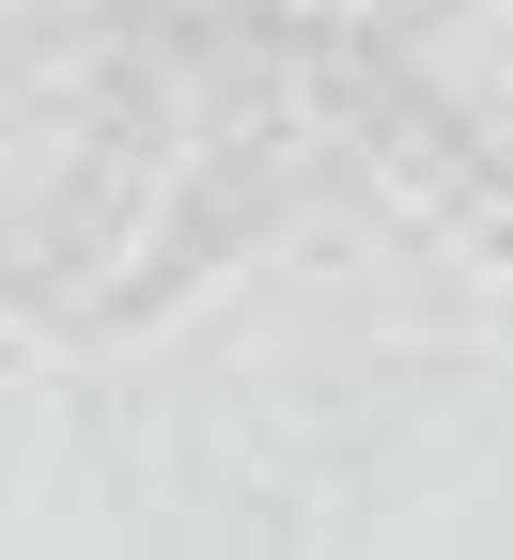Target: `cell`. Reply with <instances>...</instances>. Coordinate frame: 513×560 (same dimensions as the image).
<instances>
[{
  "label": "cell",
  "mask_w": 513,
  "mask_h": 560,
  "mask_svg": "<svg viewBox=\"0 0 513 560\" xmlns=\"http://www.w3.org/2000/svg\"><path fill=\"white\" fill-rule=\"evenodd\" d=\"M172 16H265V0H172Z\"/></svg>",
  "instance_id": "1"
}]
</instances>
